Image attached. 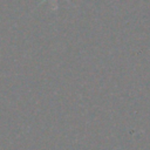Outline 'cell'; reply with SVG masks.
Here are the masks:
<instances>
[{
	"mask_svg": "<svg viewBox=\"0 0 150 150\" xmlns=\"http://www.w3.org/2000/svg\"><path fill=\"white\" fill-rule=\"evenodd\" d=\"M45 1H47V0H41V2L39 4V5H41V4H43ZM52 1V9L54 11V12H56L57 11V7H59V5H57V2H59V0H50ZM67 1H69V0H67Z\"/></svg>",
	"mask_w": 150,
	"mask_h": 150,
	"instance_id": "cell-1",
	"label": "cell"
}]
</instances>
